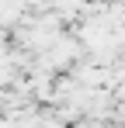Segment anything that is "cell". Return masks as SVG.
I'll return each instance as SVG.
<instances>
[{
  "label": "cell",
  "mask_w": 125,
  "mask_h": 128,
  "mask_svg": "<svg viewBox=\"0 0 125 128\" xmlns=\"http://www.w3.org/2000/svg\"><path fill=\"white\" fill-rule=\"evenodd\" d=\"M38 24L56 31V24H59V14H49V18H45V21H38ZM35 42H38V45H49V42H52V35H42V31H35Z\"/></svg>",
  "instance_id": "1"
}]
</instances>
